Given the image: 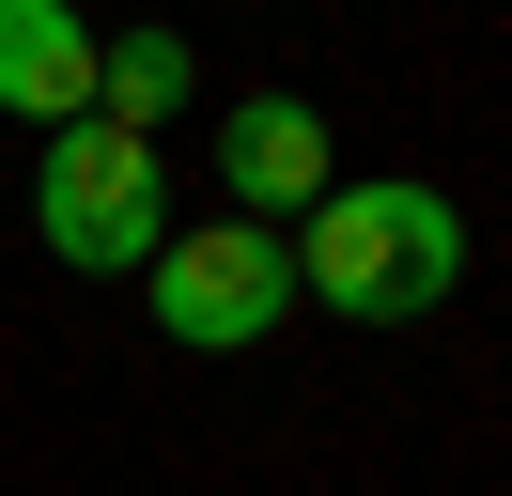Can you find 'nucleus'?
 <instances>
[{"label":"nucleus","mask_w":512,"mask_h":496,"mask_svg":"<svg viewBox=\"0 0 512 496\" xmlns=\"http://www.w3.org/2000/svg\"><path fill=\"white\" fill-rule=\"evenodd\" d=\"M450 279H466V202L419 171L326 186L295 217V295H326L342 326H419V310H450Z\"/></svg>","instance_id":"nucleus-1"},{"label":"nucleus","mask_w":512,"mask_h":496,"mask_svg":"<svg viewBox=\"0 0 512 496\" xmlns=\"http://www.w3.org/2000/svg\"><path fill=\"white\" fill-rule=\"evenodd\" d=\"M32 233L63 248L78 279H140V264L171 248V171H156V140L109 124V109L47 124V155H32Z\"/></svg>","instance_id":"nucleus-2"},{"label":"nucleus","mask_w":512,"mask_h":496,"mask_svg":"<svg viewBox=\"0 0 512 496\" xmlns=\"http://www.w3.org/2000/svg\"><path fill=\"white\" fill-rule=\"evenodd\" d=\"M140 295H156V326L187 341V357H233V341H264L295 310V233L280 217H202V233H171L156 264H140Z\"/></svg>","instance_id":"nucleus-3"},{"label":"nucleus","mask_w":512,"mask_h":496,"mask_svg":"<svg viewBox=\"0 0 512 496\" xmlns=\"http://www.w3.org/2000/svg\"><path fill=\"white\" fill-rule=\"evenodd\" d=\"M342 186V140H326L311 93H233L218 109V202L233 217H311Z\"/></svg>","instance_id":"nucleus-4"},{"label":"nucleus","mask_w":512,"mask_h":496,"mask_svg":"<svg viewBox=\"0 0 512 496\" xmlns=\"http://www.w3.org/2000/svg\"><path fill=\"white\" fill-rule=\"evenodd\" d=\"M78 109H94V16L0 0V124H78Z\"/></svg>","instance_id":"nucleus-5"},{"label":"nucleus","mask_w":512,"mask_h":496,"mask_svg":"<svg viewBox=\"0 0 512 496\" xmlns=\"http://www.w3.org/2000/svg\"><path fill=\"white\" fill-rule=\"evenodd\" d=\"M187 93H202L187 31H109V47H94V109L140 124V140H156V124H187Z\"/></svg>","instance_id":"nucleus-6"}]
</instances>
